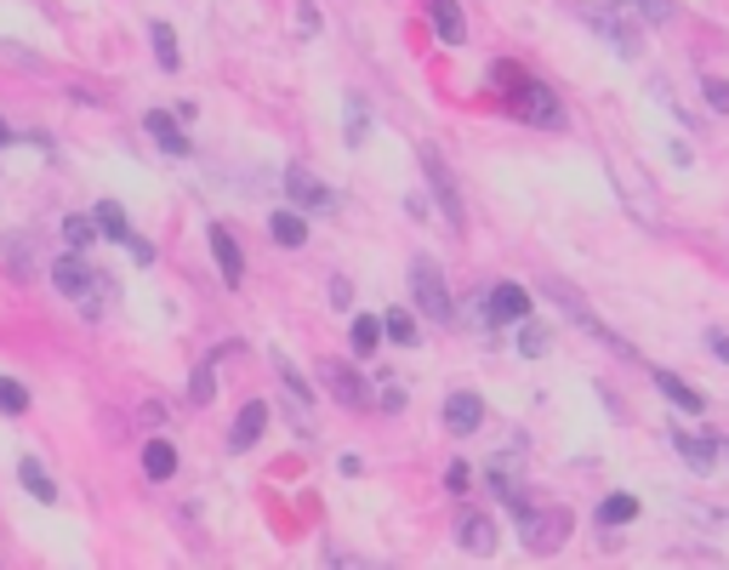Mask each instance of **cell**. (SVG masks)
<instances>
[{
	"instance_id": "5bb4252c",
	"label": "cell",
	"mask_w": 729,
	"mask_h": 570,
	"mask_svg": "<svg viewBox=\"0 0 729 570\" xmlns=\"http://www.w3.org/2000/svg\"><path fill=\"white\" fill-rule=\"evenodd\" d=\"M672 445H678V456L690 462V473H712V462H718V440H707V434H684V428H672Z\"/></svg>"
},
{
	"instance_id": "f546056e",
	"label": "cell",
	"mask_w": 729,
	"mask_h": 570,
	"mask_svg": "<svg viewBox=\"0 0 729 570\" xmlns=\"http://www.w3.org/2000/svg\"><path fill=\"white\" fill-rule=\"evenodd\" d=\"M211 394H217V365L206 360V365H194V383H188V400H194V405H211Z\"/></svg>"
},
{
	"instance_id": "8fae6325",
	"label": "cell",
	"mask_w": 729,
	"mask_h": 570,
	"mask_svg": "<svg viewBox=\"0 0 729 570\" xmlns=\"http://www.w3.org/2000/svg\"><path fill=\"white\" fill-rule=\"evenodd\" d=\"M211 257H217V274H223L228 285H239V279H246V252H239L234 228L211 223Z\"/></svg>"
},
{
	"instance_id": "52a82bcc",
	"label": "cell",
	"mask_w": 729,
	"mask_h": 570,
	"mask_svg": "<svg viewBox=\"0 0 729 570\" xmlns=\"http://www.w3.org/2000/svg\"><path fill=\"white\" fill-rule=\"evenodd\" d=\"M484 320H491V325L530 320V292H524V285H513V279L491 285V292H484Z\"/></svg>"
},
{
	"instance_id": "4fadbf2b",
	"label": "cell",
	"mask_w": 729,
	"mask_h": 570,
	"mask_svg": "<svg viewBox=\"0 0 729 570\" xmlns=\"http://www.w3.org/2000/svg\"><path fill=\"white\" fill-rule=\"evenodd\" d=\"M479 422H484V400L467 394V389H456L445 400V428H451V434H479Z\"/></svg>"
},
{
	"instance_id": "2e32d148",
	"label": "cell",
	"mask_w": 729,
	"mask_h": 570,
	"mask_svg": "<svg viewBox=\"0 0 729 570\" xmlns=\"http://www.w3.org/2000/svg\"><path fill=\"white\" fill-rule=\"evenodd\" d=\"M427 18H433V35H440L445 46H462L467 40V18L456 0H427Z\"/></svg>"
},
{
	"instance_id": "ba28073f",
	"label": "cell",
	"mask_w": 729,
	"mask_h": 570,
	"mask_svg": "<svg viewBox=\"0 0 729 570\" xmlns=\"http://www.w3.org/2000/svg\"><path fill=\"white\" fill-rule=\"evenodd\" d=\"M519 531H524V548H536V553H553L559 542H564V531H570V519L564 513H519Z\"/></svg>"
},
{
	"instance_id": "74e56055",
	"label": "cell",
	"mask_w": 729,
	"mask_h": 570,
	"mask_svg": "<svg viewBox=\"0 0 729 570\" xmlns=\"http://www.w3.org/2000/svg\"><path fill=\"white\" fill-rule=\"evenodd\" d=\"M445 485H451V491L462 497V491L473 485V468H467V462H451V468H445Z\"/></svg>"
},
{
	"instance_id": "ee69618b",
	"label": "cell",
	"mask_w": 729,
	"mask_h": 570,
	"mask_svg": "<svg viewBox=\"0 0 729 570\" xmlns=\"http://www.w3.org/2000/svg\"><path fill=\"white\" fill-rule=\"evenodd\" d=\"M627 7H633V0H627Z\"/></svg>"
},
{
	"instance_id": "7402d4cb",
	"label": "cell",
	"mask_w": 729,
	"mask_h": 570,
	"mask_svg": "<svg viewBox=\"0 0 729 570\" xmlns=\"http://www.w3.org/2000/svg\"><path fill=\"white\" fill-rule=\"evenodd\" d=\"M268 234H274L279 246H290V252L308 246V223H303L297 212H274V217H268Z\"/></svg>"
},
{
	"instance_id": "1f68e13d",
	"label": "cell",
	"mask_w": 729,
	"mask_h": 570,
	"mask_svg": "<svg viewBox=\"0 0 729 570\" xmlns=\"http://www.w3.org/2000/svg\"><path fill=\"white\" fill-rule=\"evenodd\" d=\"M0 252H7V263H12L18 274H35V257H29V234H7V240H0Z\"/></svg>"
},
{
	"instance_id": "d590c367",
	"label": "cell",
	"mask_w": 729,
	"mask_h": 570,
	"mask_svg": "<svg viewBox=\"0 0 729 570\" xmlns=\"http://www.w3.org/2000/svg\"><path fill=\"white\" fill-rule=\"evenodd\" d=\"M319 23H325V18H319L314 0H297V29H303V35H319Z\"/></svg>"
},
{
	"instance_id": "8992f818",
	"label": "cell",
	"mask_w": 729,
	"mask_h": 570,
	"mask_svg": "<svg viewBox=\"0 0 729 570\" xmlns=\"http://www.w3.org/2000/svg\"><path fill=\"white\" fill-rule=\"evenodd\" d=\"M285 195H290V206H303V212H331V188H325L303 160L285 166Z\"/></svg>"
},
{
	"instance_id": "836d02e7",
	"label": "cell",
	"mask_w": 729,
	"mask_h": 570,
	"mask_svg": "<svg viewBox=\"0 0 729 570\" xmlns=\"http://www.w3.org/2000/svg\"><path fill=\"white\" fill-rule=\"evenodd\" d=\"M633 7H639L650 23H672V18H678V0H633Z\"/></svg>"
},
{
	"instance_id": "ffe728a7",
	"label": "cell",
	"mask_w": 729,
	"mask_h": 570,
	"mask_svg": "<svg viewBox=\"0 0 729 570\" xmlns=\"http://www.w3.org/2000/svg\"><path fill=\"white\" fill-rule=\"evenodd\" d=\"M18 480H23V491L35 497V502H58V485H52V473H46L35 456H23L18 462Z\"/></svg>"
},
{
	"instance_id": "cb8c5ba5",
	"label": "cell",
	"mask_w": 729,
	"mask_h": 570,
	"mask_svg": "<svg viewBox=\"0 0 729 570\" xmlns=\"http://www.w3.org/2000/svg\"><path fill=\"white\" fill-rule=\"evenodd\" d=\"M149 40H155V58H160V69H166V75H177V69H183V52H177V35H171V23H149Z\"/></svg>"
},
{
	"instance_id": "ab89813d",
	"label": "cell",
	"mask_w": 729,
	"mask_h": 570,
	"mask_svg": "<svg viewBox=\"0 0 729 570\" xmlns=\"http://www.w3.org/2000/svg\"><path fill=\"white\" fill-rule=\"evenodd\" d=\"M126 252H131V263H137V268H149V263H155V246H149V240H137V234L126 240Z\"/></svg>"
},
{
	"instance_id": "e575fe53",
	"label": "cell",
	"mask_w": 729,
	"mask_h": 570,
	"mask_svg": "<svg viewBox=\"0 0 729 570\" xmlns=\"http://www.w3.org/2000/svg\"><path fill=\"white\" fill-rule=\"evenodd\" d=\"M376 389H382V394H376V405H382V411H405V389L394 383V376H382Z\"/></svg>"
},
{
	"instance_id": "9c48e42d",
	"label": "cell",
	"mask_w": 729,
	"mask_h": 570,
	"mask_svg": "<svg viewBox=\"0 0 729 570\" xmlns=\"http://www.w3.org/2000/svg\"><path fill=\"white\" fill-rule=\"evenodd\" d=\"M581 18H588V23H593V35H604L621 58H639V35L621 23V12H610V7H581Z\"/></svg>"
},
{
	"instance_id": "484cf974",
	"label": "cell",
	"mask_w": 729,
	"mask_h": 570,
	"mask_svg": "<svg viewBox=\"0 0 729 570\" xmlns=\"http://www.w3.org/2000/svg\"><path fill=\"white\" fill-rule=\"evenodd\" d=\"M365 131H371V109L354 98V91H348V120H343V142H348V149H359V142H365Z\"/></svg>"
},
{
	"instance_id": "b9f144b4",
	"label": "cell",
	"mask_w": 729,
	"mask_h": 570,
	"mask_svg": "<svg viewBox=\"0 0 729 570\" xmlns=\"http://www.w3.org/2000/svg\"><path fill=\"white\" fill-rule=\"evenodd\" d=\"M707 343H712V354H718V360H729V331H712Z\"/></svg>"
},
{
	"instance_id": "277c9868",
	"label": "cell",
	"mask_w": 729,
	"mask_h": 570,
	"mask_svg": "<svg viewBox=\"0 0 729 570\" xmlns=\"http://www.w3.org/2000/svg\"><path fill=\"white\" fill-rule=\"evenodd\" d=\"M542 292H548V297H553V303H559V308H564L575 325H581V331H588L593 343H604V348H615V354H633V348H627V343L615 337V331H610V325H604V320H599L588 303H581V292H575V285H564V279H548Z\"/></svg>"
},
{
	"instance_id": "d6a6232c",
	"label": "cell",
	"mask_w": 729,
	"mask_h": 570,
	"mask_svg": "<svg viewBox=\"0 0 729 570\" xmlns=\"http://www.w3.org/2000/svg\"><path fill=\"white\" fill-rule=\"evenodd\" d=\"M274 371H279V383L290 389V400H314V389L303 383V371H297V365H290L285 354H274Z\"/></svg>"
},
{
	"instance_id": "83f0119b",
	"label": "cell",
	"mask_w": 729,
	"mask_h": 570,
	"mask_svg": "<svg viewBox=\"0 0 729 570\" xmlns=\"http://www.w3.org/2000/svg\"><path fill=\"white\" fill-rule=\"evenodd\" d=\"M382 325H387V337H394L400 348H416V320H411V308H387Z\"/></svg>"
},
{
	"instance_id": "603a6c76",
	"label": "cell",
	"mask_w": 729,
	"mask_h": 570,
	"mask_svg": "<svg viewBox=\"0 0 729 570\" xmlns=\"http://www.w3.org/2000/svg\"><path fill=\"white\" fill-rule=\"evenodd\" d=\"M382 337H387V325L382 320H371V314H359L354 320V331H348V343H354V354L365 360V354H376L382 348Z\"/></svg>"
},
{
	"instance_id": "7a4b0ae2",
	"label": "cell",
	"mask_w": 729,
	"mask_h": 570,
	"mask_svg": "<svg viewBox=\"0 0 729 570\" xmlns=\"http://www.w3.org/2000/svg\"><path fill=\"white\" fill-rule=\"evenodd\" d=\"M411 297H416V308H422L433 325H451V320H456L451 285H445V274H440V263H433V257H416V263H411Z\"/></svg>"
},
{
	"instance_id": "7bdbcfd3",
	"label": "cell",
	"mask_w": 729,
	"mask_h": 570,
	"mask_svg": "<svg viewBox=\"0 0 729 570\" xmlns=\"http://www.w3.org/2000/svg\"><path fill=\"white\" fill-rule=\"evenodd\" d=\"M7 142H12V126H7V120H0V149H7Z\"/></svg>"
},
{
	"instance_id": "4316f807",
	"label": "cell",
	"mask_w": 729,
	"mask_h": 570,
	"mask_svg": "<svg viewBox=\"0 0 729 570\" xmlns=\"http://www.w3.org/2000/svg\"><path fill=\"white\" fill-rule=\"evenodd\" d=\"M548 343H553V337H548V325L519 320V354H524V360H542V354H548Z\"/></svg>"
},
{
	"instance_id": "4dcf8cb0",
	"label": "cell",
	"mask_w": 729,
	"mask_h": 570,
	"mask_svg": "<svg viewBox=\"0 0 729 570\" xmlns=\"http://www.w3.org/2000/svg\"><path fill=\"white\" fill-rule=\"evenodd\" d=\"M0 411H7V416H23V411H29V389L18 383V376H0Z\"/></svg>"
},
{
	"instance_id": "5b68a950",
	"label": "cell",
	"mask_w": 729,
	"mask_h": 570,
	"mask_svg": "<svg viewBox=\"0 0 729 570\" xmlns=\"http://www.w3.org/2000/svg\"><path fill=\"white\" fill-rule=\"evenodd\" d=\"M422 171H427V183H433V200H440L445 223H451V228L462 234V228H467V212H462V195H456V177H451L445 155L433 149V142H422Z\"/></svg>"
},
{
	"instance_id": "6da1fadb",
	"label": "cell",
	"mask_w": 729,
	"mask_h": 570,
	"mask_svg": "<svg viewBox=\"0 0 729 570\" xmlns=\"http://www.w3.org/2000/svg\"><path fill=\"white\" fill-rule=\"evenodd\" d=\"M52 285H58V297L80 303V314H97V308H104V303L91 297V292H104V274L86 263V252H63V257L52 263Z\"/></svg>"
},
{
	"instance_id": "7c38bea8",
	"label": "cell",
	"mask_w": 729,
	"mask_h": 570,
	"mask_svg": "<svg viewBox=\"0 0 729 570\" xmlns=\"http://www.w3.org/2000/svg\"><path fill=\"white\" fill-rule=\"evenodd\" d=\"M263 428H268V405H263V400L239 405V416H234V428H228V451H252V445L263 440Z\"/></svg>"
},
{
	"instance_id": "f1b7e54d",
	"label": "cell",
	"mask_w": 729,
	"mask_h": 570,
	"mask_svg": "<svg viewBox=\"0 0 729 570\" xmlns=\"http://www.w3.org/2000/svg\"><path fill=\"white\" fill-rule=\"evenodd\" d=\"M627 519H639V502H633V497H604V502H599V525H627Z\"/></svg>"
},
{
	"instance_id": "44dd1931",
	"label": "cell",
	"mask_w": 729,
	"mask_h": 570,
	"mask_svg": "<svg viewBox=\"0 0 729 570\" xmlns=\"http://www.w3.org/2000/svg\"><path fill=\"white\" fill-rule=\"evenodd\" d=\"M142 473H149V480H171V473H177L171 440H149V445H142Z\"/></svg>"
},
{
	"instance_id": "60d3db41",
	"label": "cell",
	"mask_w": 729,
	"mask_h": 570,
	"mask_svg": "<svg viewBox=\"0 0 729 570\" xmlns=\"http://www.w3.org/2000/svg\"><path fill=\"white\" fill-rule=\"evenodd\" d=\"M701 86H707L712 109H723V115H729V80H701Z\"/></svg>"
},
{
	"instance_id": "f35d334b",
	"label": "cell",
	"mask_w": 729,
	"mask_h": 570,
	"mask_svg": "<svg viewBox=\"0 0 729 570\" xmlns=\"http://www.w3.org/2000/svg\"><path fill=\"white\" fill-rule=\"evenodd\" d=\"M524 75H519V63H491V86H502V91H513Z\"/></svg>"
},
{
	"instance_id": "30bf717a",
	"label": "cell",
	"mask_w": 729,
	"mask_h": 570,
	"mask_svg": "<svg viewBox=\"0 0 729 570\" xmlns=\"http://www.w3.org/2000/svg\"><path fill=\"white\" fill-rule=\"evenodd\" d=\"M319 383L331 389V400H336V405H348V411H359V405H365V383H359V376H354L343 360H319Z\"/></svg>"
},
{
	"instance_id": "d4e9b609",
	"label": "cell",
	"mask_w": 729,
	"mask_h": 570,
	"mask_svg": "<svg viewBox=\"0 0 729 570\" xmlns=\"http://www.w3.org/2000/svg\"><path fill=\"white\" fill-rule=\"evenodd\" d=\"M97 228H104V240H131V228H126V212L115 206V200H97Z\"/></svg>"
},
{
	"instance_id": "e0dca14e",
	"label": "cell",
	"mask_w": 729,
	"mask_h": 570,
	"mask_svg": "<svg viewBox=\"0 0 729 570\" xmlns=\"http://www.w3.org/2000/svg\"><path fill=\"white\" fill-rule=\"evenodd\" d=\"M656 389H661L678 411H684V416H701V411H707V394H696L684 376H672V371H656Z\"/></svg>"
},
{
	"instance_id": "3957f363",
	"label": "cell",
	"mask_w": 729,
	"mask_h": 570,
	"mask_svg": "<svg viewBox=\"0 0 729 570\" xmlns=\"http://www.w3.org/2000/svg\"><path fill=\"white\" fill-rule=\"evenodd\" d=\"M508 104H513V115H519L524 126H542V131H559V126H564V104H559V91H553V86H542V80H530V75L508 91Z\"/></svg>"
},
{
	"instance_id": "8d00e7d4",
	"label": "cell",
	"mask_w": 729,
	"mask_h": 570,
	"mask_svg": "<svg viewBox=\"0 0 729 570\" xmlns=\"http://www.w3.org/2000/svg\"><path fill=\"white\" fill-rule=\"evenodd\" d=\"M331 308H354V285L343 274H331Z\"/></svg>"
},
{
	"instance_id": "ac0fdd59",
	"label": "cell",
	"mask_w": 729,
	"mask_h": 570,
	"mask_svg": "<svg viewBox=\"0 0 729 570\" xmlns=\"http://www.w3.org/2000/svg\"><path fill=\"white\" fill-rule=\"evenodd\" d=\"M142 126H149V131L160 137V149H166L171 160H188V137L177 131V115H171V109H155V115L142 120Z\"/></svg>"
},
{
	"instance_id": "9a60e30c",
	"label": "cell",
	"mask_w": 729,
	"mask_h": 570,
	"mask_svg": "<svg viewBox=\"0 0 729 570\" xmlns=\"http://www.w3.org/2000/svg\"><path fill=\"white\" fill-rule=\"evenodd\" d=\"M456 542L467 553H496V525H491V513H462L456 519Z\"/></svg>"
},
{
	"instance_id": "d6986e66",
	"label": "cell",
	"mask_w": 729,
	"mask_h": 570,
	"mask_svg": "<svg viewBox=\"0 0 729 570\" xmlns=\"http://www.w3.org/2000/svg\"><path fill=\"white\" fill-rule=\"evenodd\" d=\"M63 240H69V252H91L97 240H104V228H97V212H91V217H86V212L63 217Z\"/></svg>"
}]
</instances>
